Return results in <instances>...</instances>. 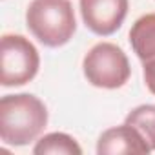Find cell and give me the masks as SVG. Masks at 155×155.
I'll return each instance as SVG.
<instances>
[{
	"label": "cell",
	"instance_id": "cell-1",
	"mask_svg": "<svg viewBox=\"0 0 155 155\" xmlns=\"http://www.w3.org/2000/svg\"><path fill=\"white\" fill-rule=\"evenodd\" d=\"M46 104L31 93L4 95L0 99V140L8 146H28L48 126Z\"/></svg>",
	"mask_w": 155,
	"mask_h": 155
},
{
	"label": "cell",
	"instance_id": "cell-2",
	"mask_svg": "<svg viewBox=\"0 0 155 155\" xmlns=\"http://www.w3.org/2000/svg\"><path fill=\"white\" fill-rule=\"evenodd\" d=\"M26 26L42 46L55 49L73 38L77 18L69 0H31L26 9Z\"/></svg>",
	"mask_w": 155,
	"mask_h": 155
},
{
	"label": "cell",
	"instance_id": "cell-3",
	"mask_svg": "<svg viewBox=\"0 0 155 155\" xmlns=\"http://www.w3.org/2000/svg\"><path fill=\"white\" fill-rule=\"evenodd\" d=\"M82 73L95 88L119 90L130 81L131 68L120 46L113 42H99L84 55Z\"/></svg>",
	"mask_w": 155,
	"mask_h": 155
},
{
	"label": "cell",
	"instance_id": "cell-4",
	"mask_svg": "<svg viewBox=\"0 0 155 155\" xmlns=\"http://www.w3.org/2000/svg\"><path fill=\"white\" fill-rule=\"evenodd\" d=\"M40 68V55L35 44L24 35L6 33L0 38V84L17 88L31 82Z\"/></svg>",
	"mask_w": 155,
	"mask_h": 155
},
{
	"label": "cell",
	"instance_id": "cell-5",
	"mask_svg": "<svg viewBox=\"0 0 155 155\" xmlns=\"http://www.w3.org/2000/svg\"><path fill=\"white\" fill-rule=\"evenodd\" d=\"M84 26L99 35L110 37L126 20L130 0H79Z\"/></svg>",
	"mask_w": 155,
	"mask_h": 155
},
{
	"label": "cell",
	"instance_id": "cell-6",
	"mask_svg": "<svg viewBox=\"0 0 155 155\" xmlns=\"http://www.w3.org/2000/svg\"><path fill=\"white\" fill-rule=\"evenodd\" d=\"M150 146L142 139V135L130 124H120L108 128L101 133L97 140L99 155H146L150 153Z\"/></svg>",
	"mask_w": 155,
	"mask_h": 155
},
{
	"label": "cell",
	"instance_id": "cell-7",
	"mask_svg": "<svg viewBox=\"0 0 155 155\" xmlns=\"http://www.w3.org/2000/svg\"><path fill=\"white\" fill-rule=\"evenodd\" d=\"M130 44L140 64L155 58V13L142 15L133 22L130 29Z\"/></svg>",
	"mask_w": 155,
	"mask_h": 155
},
{
	"label": "cell",
	"instance_id": "cell-8",
	"mask_svg": "<svg viewBox=\"0 0 155 155\" xmlns=\"http://www.w3.org/2000/svg\"><path fill=\"white\" fill-rule=\"evenodd\" d=\"M35 155H82V148L71 135L53 131L37 140L33 146Z\"/></svg>",
	"mask_w": 155,
	"mask_h": 155
},
{
	"label": "cell",
	"instance_id": "cell-9",
	"mask_svg": "<svg viewBox=\"0 0 155 155\" xmlns=\"http://www.w3.org/2000/svg\"><path fill=\"white\" fill-rule=\"evenodd\" d=\"M124 122L133 126L142 135L150 150L155 151V104H140L133 108L126 115Z\"/></svg>",
	"mask_w": 155,
	"mask_h": 155
},
{
	"label": "cell",
	"instance_id": "cell-10",
	"mask_svg": "<svg viewBox=\"0 0 155 155\" xmlns=\"http://www.w3.org/2000/svg\"><path fill=\"white\" fill-rule=\"evenodd\" d=\"M142 77H144V84L150 90V93L155 95V58L142 62Z\"/></svg>",
	"mask_w": 155,
	"mask_h": 155
}]
</instances>
